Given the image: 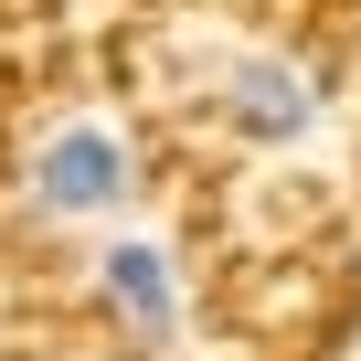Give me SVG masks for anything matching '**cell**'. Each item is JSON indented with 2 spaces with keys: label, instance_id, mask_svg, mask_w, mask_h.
Listing matches in <instances>:
<instances>
[{
  "label": "cell",
  "instance_id": "cell-1",
  "mask_svg": "<svg viewBox=\"0 0 361 361\" xmlns=\"http://www.w3.org/2000/svg\"><path fill=\"white\" fill-rule=\"evenodd\" d=\"M32 202H43V213H117V202H128V149H117L96 117L54 128V138L32 149Z\"/></svg>",
  "mask_w": 361,
  "mask_h": 361
},
{
  "label": "cell",
  "instance_id": "cell-2",
  "mask_svg": "<svg viewBox=\"0 0 361 361\" xmlns=\"http://www.w3.org/2000/svg\"><path fill=\"white\" fill-rule=\"evenodd\" d=\"M224 106H234V128H255V138H298L319 106H308V75L298 64H276V54H234L224 64Z\"/></svg>",
  "mask_w": 361,
  "mask_h": 361
},
{
  "label": "cell",
  "instance_id": "cell-3",
  "mask_svg": "<svg viewBox=\"0 0 361 361\" xmlns=\"http://www.w3.org/2000/svg\"><path fill=\"white\" fill-rule=\"evenodd\" d=\"M96 276H106V308H117L138 340H180V298H170V266H159L149 245H117Z\"/></svg>",
  "mask_w": 361,
  "mask_h": 361
}]
</instances>
